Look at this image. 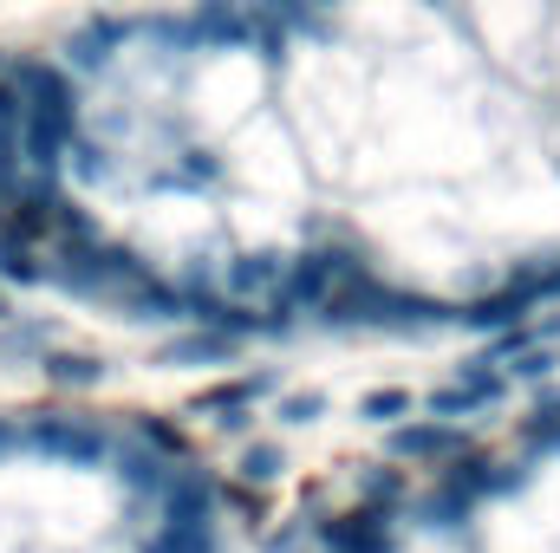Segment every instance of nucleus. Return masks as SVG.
<instances>
[{
	"mask_svg": "<svg viewBox=\"0 0 560 553\" xmlns=\"http://www.w3.org/2000/svg\"><path fill=\"white\" fill-rule=\"evenodd\" d=\"M112 423L79 411H0V553H98L143 541L163 521V502H125L112 521L79 502L112 482L118 456Z\"/></svg>",
	"mask_w": 560,
	"mask_h": 553,
	"instance_id": "1",
	"label": "nucleus"
},
{
	"mask_svg": "<svg viewBox=\"0 0 560 553\" xmlns=\"http://www.w3.org/2000/svg\"><path fill=\"white\" fill-rule=\"evenodd\" d=\"M392 280H378L372 268H352V274L339 280L332 293H326V306L313 313L326 332H385V319H392Z\"/></svg>",
	"mask_w": 560,
	"mask_h": 553,
	"instance_id": "2",
	"label": "nucleus"
},
{
	"mask_svg": "<svg viewBox=\"0 0 560 553\" xmlns=\"http://www.w3.org/2000/svg\"><path fill=\"white\" fill-rule=\"evenodd\" d=\"M352 268H365L352 248H300V255H287V274H280L275 299L300 306V313H319V306H326V293L352 274Z\"/></svg>",
	"mask_w": 560,
	"mask_h": 553,
	"instance_id": "3",
	"label": "nucleus"
},
{
	"mask_svg": "<svg viewBox=\"0 0 560 553\" xmlns=\"http://www.w3.org/2000/svg\"><path fill=\"white\" fill-rule=\"evenodd\" d=\"M385 456L411 462V469H443L456 456H469V430L463 423H436V416H405L385 430Z\"/></svg>",
	"mask_w": 560,
	"mask_h": 553,
	"instance_id": "4",
	"label": "nucleus"
},
{
	"mask_svg": "<svg viewBox=\"0 0 560 553\" xmlns=\"http://www.w3.org/2000/svg\"><path fill=\"white\" fill-rule=\"evenodd\" d=\"M280 274H287V255L280 248H235V255H222L215 261V293H229V299H275L280 293Z\"/></svg>",
	"mask_w": 560,
	"mask_h": 553,
	"instance_id": "5",
	"label": "nucleus"
},
{
	"mask_svg": "<svg viewBox=\"0 0 560 553\" xmlns=\"http://www.w3.org/2000/svg\"><path fill=\"white\" fill-rule=\"evenodd\" d=\"M313 541H319L326 553H392L398 548L385 508H346V515H326V521L313 528Z\"/></svg>",
	"mask_w": 560,
	"mask_h": 553,
	"instance_id": "6",
	"label": "nucleus"
},
{
	"mask_svg": "<svg viewBox=\"0 0 560 553\" xmlns=\"http://www.w3.org/2000/svg\"><path fill=\"white\" fill-rule=\"evenodd\" d=\"M535 313H541V306H535L522 286H509V280H502L495 293H482V299L456 306V326H463V332H489V339H495V332H509V326H528Z\"/></svg>",
	"mask_w": 560,
	"mask_h": 553,
	"instance_id": "7",
	"label": "nucleus"
},
{
	"mask_svg": "<svg viewBox=\"0 0 560 553\" xmlns=\"http://www.w3.org/2000/svg\"><path fill=\"white\" fill-rule=\"evenodd\" d=\"M443 326H456V306H443V299H430V293H392V319H385V332H398V339H430V332H443Z\"/></svg>",
	"mask_w": 560,
	"mask_h": 553,
	"instance_id": "8",
	"label": "nucleus"
},
{
	"mask_svg": "<svg viewBox=\"0 0 560 553\" xmlns=\"http://www.w3.org/2000/svg\"><path fill=\"white\" fill-rule=\"evenodd\" d=\"M450 495H463L469 508L476 502H489V495H502V462L495 456H482V449H469V456H456V462H443V475H436Z\"/></svg>",
	"mask_w": 560,
	"mask_h": 553,
	"instance_id": "9",
	"label": "nucleus"
},
{
	"mask_svg": "<svg viewBox=\"0 0 560 553\" xmlns=\"http://www.w3.org/2000/svg\"><path fill=\"white\" fill-rule=\"evenodd\" d=\"M405 502H411V469H405V462H365V469H359V508L398 515Z\"/></svg>",
	"mask_w": 560,
	"mask_h": 553,
	"instance_id": "10",
	"label": "nucleus"
},
{
	"mask_svg": "<svg viewBox=\"0 0 560 553\" xmlns=\"http://www.w3.org/2000/svg\"><path fill=\"white\" fill-rule=\"evenodd\" d=\"M450 385H456L476 411H489V404H502V398H509V372H502L489 352H476L469 365H456V378H450Z\"/></svg>",
	"mask_w": 560,
	"mask_h": 553,
	"instance_id": "11",
	"label": "nucleus"
},
{
	"mask_svg": "<svg viewBox=\"0 0 560 553\" xmlns=\"http://www.w3.org/2000/svg\"><path fill=\"white\" fill-rule=\"evenodd\" d=\"M287 475V449H280L275 436H248L242 443V456H235V482H248V489H268Z\"/></svg>",
	"mask_w": 560,
	"mask_h": 553,
	"instance_id": "12",
	"label": "nucleus"
},
{
	"mask_svg": "<svg viewBox=\"0 0 560 553\" xmlns=\"http://www.w3.org/2000/svg\"><path fill=\"white\" fill-rule=\"evenodd\" d=\"M242 345H229V339H215V332H183V339H170L163 345V365H215V358H235Z\"/></svg>",
	"mask_w": 560,
	"mask_h": 553,
	"instance_id": "13",
	"label": "nucleus"
},
{
	"mask_svg": "<svg viewBox=\"0 0 560 553\" xmlns=\"http://www.w3.org/2000/svg\"><path fill=\"white\" fill-rule=\"evenodd\" d=\"M405 416H418V398L405 391V385H378V391H365L359 398V423H405Z\"/></svg>",
	"mask_w": 560,
	"mask_h": 553,
	"instance_id": "14",
	"label": "nucleus"
},
{
	"mask_svg": "<svg viewBox=\"0 0 560 553\" xmlns=\"http://www.w3.org/2000/svg\"><path fill=\"white\" fill-rule=\"evenodd\" d=\"M502 372H509V385H555L560 345H541V339H535V345H528V352H515Z\"/></svg>",
	"mask_w": 560,
	"mask_h": 553,
	"instance_id": "15",
	"label": "nucleus"
},
{
	"mask_svg": "<svg viewBox=\"0 0 560 553\" xmlns=\"http://www.w3.org/2000/svg\"><path fill=\"white\" fill-rule=\"evenodd\" d=\"M469 515H476V508H469L463 495H450L443 482H436V489H430V495L418 502V521H423V528H436V534H450V528H463Z\"/></svg>",
	"mask_w": 560,
	"mask_h": 553,
	"instance_id": "16",
	"label": "nucleus"
},
{
	"mask_svg": "<svg viewBox=\"0 0 560 553\" xmlns=\"http://www.w3.org/2000/svg\"><path fill=\"white\" fill-rule=\"evenodd\" d=\"M275 416L287 423V430H313V423L326 416V391H287Z\"/></svg>",
	"mask_w": 560,
	"mask_h": 553,
	"instance_id": "17",
	"label": "nucleus"
},
{
	"mask_svg": "<svg viewBox=\"0 0 560 553\" xmlns=\"http://www.w3.org/2000/svg\"><path fill=\"white\" fill-rule=\"evenodd\" d=\"M418 411H423V416H436V423H463V416H476V404H469L456 385H436L430 398H418Z\"/></svg>",
	"mask_w": 560,
	"mask_h": 553,
	"instance_id": "18",
	"label": "nucleus"
},
{
	"mask_svg": "<svg viewBox=\"0 0 560 553\" xmlns=\"http://www.w3.org/2000/svg\"><path fill=\"white\" fill-rule=\"evenodd\" d=\"M222 502H229L248 528H268V502H261V489H248V482H222Z\"/></svg>",
	"mask_w": 560,
	"mask_h": 553,
	"instance_id": "19",
	"label": "nucleus"
},
{
	"mask_svg": "<svg viewBox=\"0 0 560 553\" xmlns=\"http://www.w3.org/2000/svg\"><path fill=\"white\" fill-rule=\"evenodd\" d=\"M293 332H300V306H287V299H268V306H261V339L287 345Z\"/></svg>",
	"mask_w": 560,
	"mask_h": 553,
	"instance_id": "20",
	"label": "nucleus"
},
{
	"mask_svg": "<svg viewBox=\"0 0 560 553\" xmlns=\"http://www.w3.org/2000/svg\"><path fill=\"white\" fill-rule=\"evenodd\" d=\"M535 416H560V385H535Z\"/></svg>",
	"mask_w": 560,
	"mask_h": 553,
	"instance_id": "21",
	"label": "nucleus"
},
{
	"mask_svg": "<svg viewBox=\"0 0 560 553\" xmlns=\"http://www.w3.org/2000/svg\"><path fill=\"white\" fill-rule=\"evenodd\" d=\"M535 339L541 345H560V306H548V319H535Z\"/></svg>",
	"mask_w": 560,
	"mask_h": 553,
	"instance_id": "22",
	"label": "nucleus"
},
{
	"mask_svg": "<svg viewBox=\"0 0 560 553\" xmlns=\"http://www.w3.org/2000/svg\"><path fill=\"white\" fill-rule=\"evenodd\" d=\"M306 7H339V0H306Z\"/></svg>",
	"mask_w": 560,
	"mask_h": 553,
	"instance_id": "23",
	"label": "nucleus"
}]
</instances>
